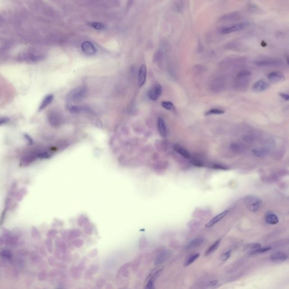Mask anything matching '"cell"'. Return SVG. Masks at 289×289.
<instances>
[{"label": "cell", "instance_id": "obj_7", "mask_svg": "<svg viewBox=\"0 0 289 289\" xmlns=\"http://www.w3.org/2000/svg\"><path fill=\"white\" fill-rule=\"evenodd\" d=\"M163 88L161 84H157L153 85L148 92V97L152 101H157L161 96Z\"/></svg>", "mask_w": 289, "mask_h": 289}, {"label": "cell", "instance_id": "obj_30", "mask_svg": "<svg viewBox=\"0 0 289 289\" xmlns=\"http://www.w3.org/2000/svg\"><path fill=\"white\" fill-rule=\"evenodd\" d=\"M231 149L234 151H239L242 150L243 146H242L241 144L237 143H233L231 145Z\"/></svg>", "mask_w": 289, "mask_h": 289}, {"label": "cell", "instance_id": "obj_21", "mask_svg": "<svg viewBox=\"0 0 289 289\" xmlns=\"http://www.w3.org/2000/svg\"><path fill=\"white\" fill-rule=\"evenodd\" d=\"M163 270V267H158L157 268H155L154 270L152 271V272L150 273V275L148 277V278H147V280H151L155 281L159 276V275L161 274Z\"/></svg>", "mask_w": 289, "mask_h": 289}, {"label": "cell", "instance_id": "obj_26", "mask_svg": "<svg viewBox=\"0 0 289 289\" xmlns=\"http://www.w3.org/2000/svg\"><path fill=\"white\" fill-rule=\"evenodd\" d=\"M199 256H200V254H194L193 255L191 256V257L187 260V261H185L184 265H185V267L190 265L191 264L193 263L196 260H197L198 258L199 257Z\"/></svg>", "mask_w": 289, "mask_h": 289}, {"label": "cell", "instance_id": "obj_25", "mask_svg": "<svg viewBox=\"0 0 289 289\" xmlns=\"http://www.w3.org/2000/svg\"><path fill=\"white\" fill-rule=\"evenodd\" d=\"M88 25L92 27L93 28L98 30H102L105 28V25L99 22H89Z\"/></svg>", "mask_w": 289, "mask_h": 289}, {"label": "cell", "instance_id": "obj_20", "mask_svg": "<svg viewBox=\"0 0 289 289\" xmlns=\"http://www.w3.org/2000/svg\"><path fill=\"white\" fill-rule=\"evenodd\" d=\"M173 149L177 153H178L179 154L181 155L183 157H185V158H190L191 157V154H189V153L181 146H180L179 145H175L173 146Z\"/></svg>", "mask_w": 289, "mask_h": 289}, {"label": "cell", "instance_id": "obj_11", "mask_svg": "<svg viewBox=\"0 0 289 289\" xmlns=\"http://www.w3.org/2000/svg\"><path fill=\"white\" fill-rule=\"evenodd\" d=\"M288 255L283 252H277L273 254L270 257V260L272 262L275 263H280L285 261L287 259Z\"/></svg>", "mask_w": 289, "mask_h": 289}, {"label": "cell", "instance_id": "obj_29", "mask_svg": "<svg viewBox=\"0 0 289 289\" xmlns=\"http://www.w3.org/2000/svg\"><path fill=\"white\" fill-rule=\"evenodd\" d=\"M253 154L256 157H262L266 154V151L263 149H254L252 150Z\"/></svg>", "mask_w": 289, "mask_h": 289}, {"label": "cell", "instance_id": "obj_13", "mask_svg": "<svg viewBox=\"0 0 289 289\" xmlns=\"http://www.w3.org/2000/svg\"><path fill=\"white\" fill-rule=\"evenodd\" d=\"M49 123L54 127H58L61 124V118L57 113L53 112L48 116Z\"/></svg>", "mask_w": 289, "mask_h": 289}, {"label": "cell", "instance_id": "obj_6", "mask_svg": "<svg viewBox=\"0 0 289 289\" xmlns=\"http://www.w3.org/2000/svg\"><path fill=\"white\" fill-rule=\"evenodd\" d=\"M250 25L249 22H242L239 23L233 24L232 26H229L227 27L223 28L221 29L220 33L222 35H227L229 33H233L234 32H237L247 28Z\"/></svg>", "mask_w": 289, "mask_h": 289}, {"label": "cell", "instance_id": "obj_41", "mask_svg": "<svg viewBox=\"0 0 289 289\" xmlns=\"http://www.w3.org/2000/svg\"><path fill=\"white\" fill-rule=\"evenodd\" d=\"M217 282H218L217 281H216V280H215V281H212V282H211L209 285L211 286L215 285H216V284L217 283Z\"/></svg>", "mask_w": 289, "mask_h": 289}, {"label": "cell", "instance_id": "obj_40", "mask_svg": "<svg viewBox=\"0 0 289 289\" xmlns=\"http://www.w3.org/2000/svg\"><path fill=\"white\" fill-rule=\"evenodd\" d=\"M24 137H25L26 139L28 141V142L30 144H32V143H33L32 139L31 138V137H30L29 135L26 134V135H24Z\"/></svg>", "mask_w": 289, "mask_h": 289}, {"label": "cell", "instance_id": "obj_37", "mask_svg": "<svg viewBox=\"0 0 289 289\" xmlns=\"http://www.w3.org/2000/svg\"><path fill=\"white\" fill-rule=\"evenodd\" d=\"M9 121V119L8 117H0V125L7 123Z\"/></svg>", "mask_w": 289, "mask_h": 289}, {"label": "cell", "instance_id": "obj_39", "mask_svg": "<svg viewBox=\"0 0 289 289\" xmlns=\"http://www.w3.org/2000/svg\"><path fill=\"white\" fill-rule=\"evenodd\" d=\"M213 167H214L215 169H224V170H225V169H227V167H225V166H224L223 165H219V164H215V165H214Z\"/></svg>", "mask_w": 289, "mask_h": 289}, {"label": "cell", "instance_id": "obj_3", "mask_svg": "<svg viewBox=\"0 0 289 289\" xmlns=\"http://www.w3.org/2000/svg\"><path fill=\"white\" fill-rule=\"evenodd\" d=\"M244 203L249 211L256 212L259 209L262 203L260 198L253 195H247L244 198Z\"/></svg>", "mask_w": 289, "mask_h": 289}, {"label": "cell", "instance_id": "obj_10", "mask_svg": "<svg viewBox=\"0 0 289 289\" xmlns=\"http://www.w3.org/2000/svg\"><path fill=\"white\" fill-rule=\"evenodd\" d=\"M268 79L272 83L276 84L284 80L285 76L280 71H272L268 75Z\"/></svg>", "mask_w": 289, "mask_h": 289}, {"label": "cell", "instance_id": "obj_16", "mask_svg": "<svg viewBox=\"0 0 289 289\" xmlns=\"http://www.w3.org/2000/svg\"><path fill=\"white\" fill-rule=\"evenodd\" d=\"M240 18V15L237 12H233L224 15L219 19L221 22H230L238 20Z\"/></svg>", "mask_w": 289, "mask_h": 289}, {"label": "cell", "instance_id": "obj_8", "mask_svg": "<svg viewBox=\"0 0 289 289\" xmlns=\"http://www.w3.org/2000/svg\"><path fill=\"white\" fill-rule=\"evenodd\" d=\"M270 85L266 81L263 79H260L257 81L256 83L253 85L252 90L255 93H261L267 91L269 88Z\"/></svg>", "mask_w": 289, "mask_h": 289}, {"label": "cell", "instance_id": "obj_2", "mask_svg": "<svg viewBox=\"0 0 289 289\" xmlns=\"http://www.w3.org/2000/svg\"><path fill=\"white\" fill-rule=\"evenodd\" d=\"M226 85V79L223 76L218 75L213 77L211 81L209 84V89L212 93L218 94L224 91Z\"/></svg>", "mask_w": 289, "mask_h": 289}, {"label": "cell", "instance_id": "obj_34", "mask_svg": "<svg viewBox=\"0 0 289 289\" xmlns=\"http://www.w3.org/2000/svg\"><path fill=\"white\" fill-rule=\"evenodd\" d=\"M1 256H2L4 258L9 259V258H11L12 254H11V252H10L9 251L4 250L3 251H2V253H1Z\"/></svg>", "mask_w": 289, "mask_h": 289}, {"label": "cell", "instance_id": "obj_4", "mask_svg": "<svg viewBox=\"0 0 289 289\" xmlns=\"http://www.w3.org/2000/svg\"><path fill=\"white\" fill-rule=\"evenodd\" d=\"M87 88L85 87H78L69 92L67 96V100L69 102H77L84 97L87 93Z\"/></svg>", "mask_w": 289, "mask_h": 289}, {"label": "cell", "instance_id": "obj_12", "mask_svg": "<svg viewBox=\"0 0 289 289\" xmlns=\"http://www.w3.org/2000/svg\"><path fill=\"white\" fill-rule=\"evenodd\" d=\"M147 69L145 65H143L139 69L138 75V84L139 87H143L146 79Z\"/></svg>", "mask_w": 289, "mask_h": 289}, {"label": "cell", "instance_id": "obj_17", "mask_svg": "<svg viewBox=\"0 0 289 289\" xmlns=\"http://www.w3.org/2000/svg\"><path fill=\"white\" fill-rule=\"evenodd\" d=\"M265 221L268 224L275 225L278 223V218L276 215L272 212H268L265 215Z\"/></svg>", "mask_w": 289, "mask_h": 289}, {"label": "cell", "instance_id": "obj_36", "mask_svg": "<svg viewBox=\"0 0 289 289\" xmlns=\"http://www.w3.org/2000/svg\"><path fill=\"white\" fill-rule=\"evenodd\" d=\"M260 247H261V245H260V243H252V244H251L249 246V248L251 249V250H252L253 251H255L256 250L259 249ZM253 251H252V252H253Z\"/></svg>", "mask_w": 289, "mask_h": 289}, {"label": "cell", "instance_id": "obj_32", "mask_svg": "<svg viewBox=\"0 0 289 289\" xmlns=\"http://www.w3.org/2000/svg\"><path fill=\"white\" fill-rule=\"evenodd\" d=\"M231 252L232 251L231 250H229L226 253H224L223 254H222L221 256H220V259L223 261H226L228 260L231 256Z\"/></svg>", "mask_w": 289, "mask_h": 289}, {"label": "cell", "instance_id": "obj_27", "mask_svg": "<svg viewBox=\"0 0 289 289\" xmlns=\"http://www.w3.org/2000/svg\"><path fill=\"white\" fill-rule=\"evenodd\" d=\"M69 111L71 113H79L83 110H85L84 107L81 106H70L68 107Z\"/></svg>", "mask_w": 289, "mask_h": 289}, {"label": "cell", "instance_id": "obj_1", "mask_svg": "<svg viewBox=\"0 0 289 289\" xmlns=\"http://www.w3.org/2000/svg\"><path fill=\"white\" fill-rule=\"evenodd\" d=\"M251 79V73L247 70H242L234 77L233 86L237 91H245L249 87Z\"/></svg>", "mask_w": 289, "mask_h": 289}, {"label": "cell", "instance_id": "obj_15", "mask_svg": "<svg viewBox=\"0 0 289 289\" xmlns=\"http://www.w3.org/2000/svg\"><path fill=\"white\" fill-rule=\"evenodd\" d=\"M157 130L162 137H165L167 136V130L166 124L165 120L161 117H159L157 119Z\"/></svg>", "mask_w": 289, "mask_h": 289}, {"label": "cell", "instance_id": "obj_14", "mask_svg": "<svg viewBox=\"0 0 289 289\" xmlns=\"http://www.w3.org/2000/svg\"><path fill=\"white\" fill-rule=\"evenodd\" d=\"M228 211H229V210L227 209V210H225L223 212H221L220 213L218 214L217 216L214 217L208 223L206 224L205 227L206 228H211V227H213L218 222H219L221 220L223 219L224 217L227 215Z\"/></svg>", "mask_w": 289, "mask_h": 289}, {"label": "cell", "instance_id": "obj_31", "mask_svg": "<svg viewBox=\"0 0 289 289\" xmlns=\"http://www.w3.org/2000/svg\"><path fill=\"white\" fill-rule=\"evenodd\" d=\"M270 250H271V247H260L259 249L256 250L254 251H253L252 253H253V254H257V253H265V252H267V251Z\"/></svg>", "mask_w": 289, "mask_h": 289}, {"label": "cell", "instance_id": "obj_38", "mask_svg": "<svg viewBox=\"0 0 289 289\" xmlns=\"http://www.w3.org/2000/svg\"><path fill=\"white\" fill-rule=\"evenodd\" d=\"M280 96L281 97V98L282 99H283L284 100H286V101H289V95L287 93H280Z\"/></svg>", "mask_w": 289, "mask_h": 289}, {"label": "cell", "instance_id": "obj_19", "mask_svg": "<svg viewBox=\"0 0 289 289\" xmlns=\"http://www.w3.org/2000/svg\"><path fill=\"white\" fill-rule=\"evenodd\" d=\"M203 238L198 237V238H195L194 239H193L192 241H191L187 245L186 248H187V249H188V250L194 249L195 247H198V246L201 245L202 243H203Z\"/></svg>", "mask_w": 289, "mask_h": 289}, {"label": "cell", "instance_id": "obj_22", "mask_svg": "<svg viewBox=\"0 0 289 289\" xmlns=\"http://www.w3.org/2000/svg\"><path fill=\"white\" fill-rule=\"evenodd\" d=\"M220 242H221V239H219L216 240V241L211 246L209 249H207V250L206 252L205 255L208 256L209 255L214 253L216 250L218 249L220 244Z\"/></svg>", "mask_w": 289, "mask_h": 289}, {"label": "cell", "instance_id": "obj_18", "mask_svg": "<svg viewBox=\"0 0 289 289\" xmlns=\"http://www.w3.org/2000/svg\"><path fill=\"white\" fill-rule=\"evenodd\" d=\"M53 99H54V95L53 94H50L46 95L43 100L42 102L41 103L39 110L42 111L44 110V109H45L47 106H49L52 102Z\"/></svg>", "mask_w": 289, "mask_h": 289}, {"label": "cell", "instance_id": "obj_9", "mask_svg": "<svg viewBox=\"0 0 289 289\" xmlns=\"http://www.w3.org/2000/svg\"><path fill=\"white\" fill-rule=\"evenodd\" d=\"M81 48L83 52L87 55H94L97 53V49L95 46L89 41H85L83 43Z\"/></svg>", "mask_w": 289, "mask_h": 289}, {"label": "cell", "instance_id": "obj_42", "mask_svg": "<svg viewBox=\"0 0 289 289\" xmlns=\"http://www.w3.org/2000/svg\"><path fill=\"white\" fill-rule=\"evenodd\" d=\"M125 289V288H121V289Z\"/></svg>", "mask_w": 289, "mask_h": 289}, {"label": "cell", "instance_id": "obj_24", "mask_svg": "<svg viewBox=\"0 0 289 289\" xmlns=\"http://www.w3.org/2000/svg\"><path fill=\"white\" fill-rule=\"evenodd\" d=\"M169 253L167 252H163V253H161L159 256H157V259L155 260V265H159V264L161 263H163L165 260H166V259H167L168 256H169Z\"/></svg>", "mask_w": 289, "mask_h": 289}, {"label": "cell", "instance_id": "obj_28", "mask_svg": "<svg viewBox=\"0 0 289 289\" xmlns=\"http://www.w3.org/2000/svg\"><path fill=\"white\" fill-rule=\"evenodd\" d=\"M161 106L165 110L173 111L175 109V106L173 103L169 101H163L161 102Z\"/></svg>", "mask_w": 289, "mask_h": 289}, {"label": "cell", "instance_id": "obj_33", "mask_svg": "<svg viewBox=\"0 0 289 289\" xmlns=\"http://www.w3.org/2000/svg\"><path fill=\"white\" fill-rule=\"evenodd\" d=\"M154 281L153 280H147L146 285L144 289H155V286H154Z\"/></svg>", "mask_w": 289, "mask_h": 289}, {"label": "cell", "instance_id": "obj_35", "mask_svg": "<svg viewBox=\"0 0 289 289\" xmlns=\"http://www.w3.org/2000/svg\"><path fill=\"white\" fill-rule=\"evenodd\" d=\"M88 222V219L85 216H81L78 219V223L80 225H83V224L87 223Z\"/></svg>", "mask_w": 289, "mask_h": 289}, {"label": "cell", "instance_id": "obj_5", "mask_svg": "<svg viewBox=\"0 0 289 289\" xmlns=\"http://www.w3.org/2000/svg\"><path fill=\"white\" fill-rule=\"evenodd\" d=\"M255 64L259 67H281L284 65L282 59L277 58H265L256 61Z\"/></svg>", "mask_w": 289, "mask_h": 289}, {"label": "cell", "instance_id": "obj_23", "mask_svg": "<svg viewBox=\"0 0 289 289\" xmlns=\"http://www.w3.org/2000/svg\"><path fill=\"white\" fill-rule=\"evenodd\" d=\"M224 113H225V111L222 109H217V108H213V109H211L209 110L208 111H207L205 113V115L209 116V115H221V114H223Z\"/></svg>", "mask_w": 289, "mask_h": 289}]
</instances>
